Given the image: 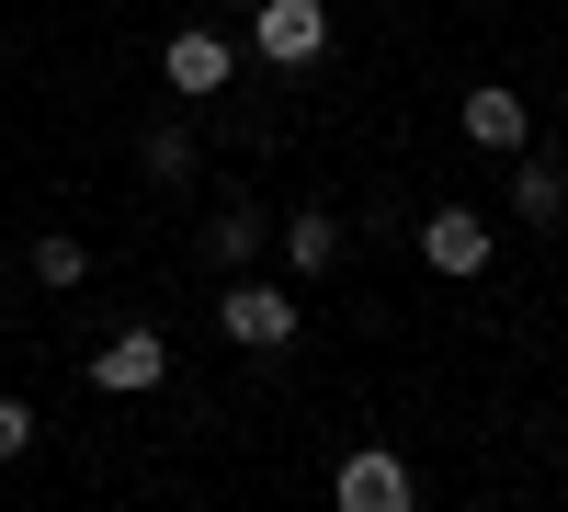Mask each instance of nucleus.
I'll return each mask as SVG.
<instances>
[{
	"label": "nucleus",
	"mask_w": 568,
	"mask_h": 512,
	"mask_svg": "<svg viewBox=\"0 0 568 512\" xmlns=\"http://www.w3.org/2000/svg\"><path fill=\"white\" fill-rule=\"evenodd\" d=\"M216 331L240 342V353H284V342H296V297H284V285H262V273H227Z\"/></svg>",
	"instance_id": "nucleus-1"
},
{
	"label": "nucleus",
	"mask_w": 568,
	"mask_h": 512,
	"mask_svg": "<svg viewBox=\"0 0 568 512\" xmlns=\"http://www.w3.org/2000/svg\"><path fill=\"white\" fill-rule=\"evenodd\" d=\"M329 501H342V512H420V479H409L398 444H353L342 479H329Z\"/></svg>",
	"instance_id": "nucleus-2"
},
{
	"label": "nucleus",
	"mask_w": 568,
	"mask_h": 512,
	"mask_svg": "<svg viewBox=\"0 0 568 512\" xmlns=\"http://www.w3.org/2000/svg\"><path fill=\"white\" fill-rule=\"evenodd\" d=\"M329 46V0H251V58L262 69H307Z\"/></svg>",
	"instance_id": "nucleus-3"
},
{
	"label": "nucleus",
	"mask_w": 568,
	"mask_h": 512,
	"mask_svg": "<svg viewBox=\"0 0 568 512\" xmlns=\"http://www.w3.org/2000/svg\"><path fill=\"white\" fill-rule=\"evenodd\" d=\"M420 262H433L444 285H478V273H489V217L478 205H433V217H420Z\"/></svg>",
	"instance_id": "nucleus-4"
},
{
	"label": "nucleus",
	"mask_w": 568,
	"mask_h": 512,
	"mask_svg": "<svg viewBox=\"0 0 568 512\" xmlns=\"http://www.w3.org/2000/svg\"><path fill=\"white\" fill-rule=\"evenodd\" d=\"M455 126H466V149H489V160H524V137H535V103H524L511 80H478Z\"/></svg>",
	"instance_id": "nucleus-5"
},
{
	"label": "nucleus",
	"mask_w": 568,
	"mask_h": 512,
	"mask_svg": "<svg viewBox=\"0 0 568 512\" xmlns=\"http://www.w3.org/2000/svg\"><path fill=\"white\" fill-rule=\"evenodd\" d=\"M160 80L182 91V103H205V91H227V80H240V46H227V34H205V23H182V34L160 46Z\"/></svg>",
	"instance_id": "nucleus-6"
},
{
	"label": "nucleus",
	"mask_w": 568,
	"mask_h": 512,
	"mask_svg": "<svg viewBox=\"0 0 568 512\" xmlns=\"http://www.w3.org/2000/svg\"><path fill=\"white\" fill-rule=\"evenodd\" d=\"M160 377H171V342L160 331H114L103 353H91V388H114V399H149Z\"/></svg>",
	"instance_id": "nucleus-7"
},
{
	"label": "nucleus",
	"mask_w": 568,
	"mask_h": 512,
	"mask_svg": "<svg viewBox=\"0 0 568 512\" xmlns=\"http://www.w3.org/2000/svg\"><path fill=\"white\" fill-rule=\"evenodd\" d=\"M284 262H296V273H342V217L296 205V217H284Z\"/></svg>",
	"instance_id": "nucleus-8"
},
{
	"label": "nucleus",
	"mask_w": 568,
	"mask_h": 512,
	"mask_svg": "<svg viewBox=\"0 0 568 512\" xmlns=\"http://www.w3.org/2000/svg\"><path fill=\"white\" fill-rule=\"evenodd\" d=\"M23 262H34V285H45V297H80V285H91V251L69 240V228H45V240H34Z\"/></svg>",
	"instance_id": "nucleus-9"
},
{
	"label": "nucleus",
	"mask_w": 568,
	"mask_h": 512,
	"mask_svg": "<svg viewBox=\"0 0 568 512\" xmlns=\"http://www.w3.org/2000/svg\"><path fill=\"white\" fill-rule=\"evenodd\" d=\"M511 217H524V228H557V217H568V171L524 160V171H511Z\"/></svg>",
	"instance_id": "nucleus-10"
},
{
	"label": "nucleus",
	"mask_w": 568,
	"mask_h": 512,
	"mask_svg": "<svg viewBox=\"0 0 568 512\" xmlns=\"http://www.w3.org/2000/svg\"><path fill=\"white\" fill-rule=\"evenodd\" d=\"M205 251H216L227 273H251V262H262V217H251V205H227V217L205 228Z\"/></svg>",
	"instance_id": "nucleus-11"
},
{
	"label": "nucleus",
	"mask_w": 568,
	"mask_h": 512,
	"mask_svg": "<svg viewBox=\"0 0 568 512\" xmlns=\"http://www.w3.org/2000/svg\"><path fill=\"white\" fill-rule=\"evenodd\" d=\"M149 171H160V182H182V171H194V137L160 126V137H149Z\"/></svg>",
	"instance_id": "nucleus-12"
},
{
	"label": "nucleus",
	"mask_w": 568,
	"mask_h": 512,
	"mask_svg": "<svg viewBox=\"0 0 568 512\" xmlns=\"http://www.w3.org/2000/svg\"><path fill=\"white\" fill-rule=\"evenodd\" d=\"M23 444H34V410H23V399H0V468H12Z\"/></svg>",
	"instance_id": "nucleus-13"
}]
</instances>
